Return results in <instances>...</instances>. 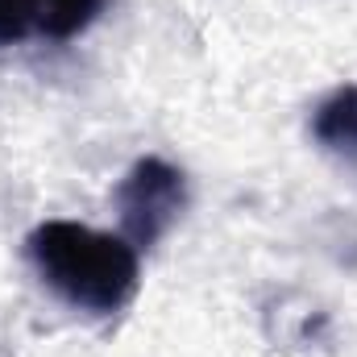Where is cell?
Returning <instances> with one entry per match:
<instances>
[{
    "mask_svg": "<svg viewBox=\"0 0 357 357\" xmlns=\"http://www.w3.org/2000/svg\"><path fill=\"white\" fill-rule=\"evenodd\" d=\"M25 250L42 282L79 312L112 316L137 291V250L125 237L75 220H46L29 233Z\"/></svg>",
    "mask_w": 357,
    "mask_h": 357,
    "instance_id": "1",
    "label": "cell"
},
{
    "mask_svg": "<svg viewBox=\"0 0 357 357\" xmlns=\"http://www.w3.org/2000/svg\"><path fill=\"white\" fill-rule=\"evenodd\" d=\"M187 208V178L162 158H142L116 187V212L133 250L158 245Z\"/></svg>",
    "mask_w": 357,
    "mask_h": 357,
    "instance_id": "2",
    "label": "cell"
},
{
    "mask_svg": "<svg viewBox=\"0 0 357 357\" xmlns=\"http://www.w3.org/2000/svg\"><path fill=\"white\" fill-rule=\"evenodd\" d=\"M104 0H0V46L29 38L67 42L100 17Z\"/></svg>",
    "mask_w": 357,
    "mask_h": 357,
    "instance_id": "3",
    "label": "cell"
},
{
    "mask_svg": "<svg viewBox=\"0 0 357 357\" xmlns=\"http://www.w3.org/2000/svg\"><path fill=\"white\" fill-rule=\"evenodd\" d=\"M312 133L324 150L357 158V84L337 88L312 116Z\"/></svg>",
    "mask_w": 357,
    "mask_h": 357,
    "instance_id": "4",
    "label": "cell"
}]
</instances>
